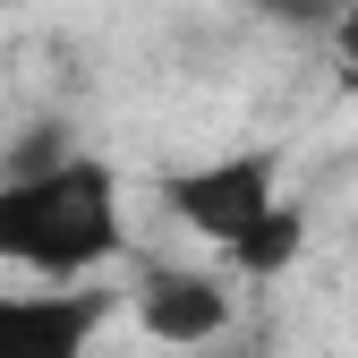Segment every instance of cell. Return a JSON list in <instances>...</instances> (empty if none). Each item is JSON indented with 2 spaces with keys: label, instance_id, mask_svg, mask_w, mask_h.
I'll return each instance as SVG.
<instances>
[{
  "label": "cell",
  "instance_id": "cell-1",
  "mask_svg": "<svg viewBox=\"0 0 358 358\" xmlns=\"http://www.w3.org/2000/svg\"><path fill=\"white\" fill-rule=\"evenodd\" d=\"M111 256H120V179H111V162L69 154L52 171L0 179V264L69 290Z\"/></svg>",
  "mask_w": 358,
  "mask_h": 358
},
{
  "label": "cell",
  "instance_id": "cell-2",
  "mask_svg": "<svg viewBox=\"0 0 358 358\" xmlns=\"http://www.w3.org/2000/svg\"><path fill=\"white\" fill-rule=\"evenodd\" d=\"M162 205L188 222L196 239H213V248H239L264 213L282 205V162L273 154H222V162H205V171H179L171 188H162Z\"/></svg>",
  "mask_w": 358,
  "mask_h": 358
},
{
  "label": "cell",
  "instance_id": "cell-3",
  "mask_svg": "<svg viewBox=\"0 0 358 358\" xmlns=\"http://www.w3.org/2000/svg\"><path fill=\"white\" fill-rule=\"evenodd\" d=\"M103 316H111V290H94V282L0 290V358H85Z\"/></svg>",
  "mask_w": 358,
  "mask_h": 358
},
{
  "label": "cell",
  "instance_id": "cell-4",
  "mask_svg": "<svg viewBox=\"0 0 358 358\" xmlns=\"http://www.w3.org/2000/svg\"><path fill=\"white\" fill-rule=\"evenodd\" d=\"M137 324L162 350H205V341L231 333V290L213 273H196V264H154L145 290H137Z\"/></svg>",
  "mask_w": 358,
  "mask_h": 358
},
{
  "label": "cell",
  "instance_id": "cell-5",
  "mask_svg": "<svg viewBox=\"0 0 358 358\" xmlns=\"http://www.w3.org/2000/svg\"><path fill=\"white\" fill-rule=\"evenodd\" d=\"M299 248H307V213L282 196V205H273V213H264L256 231L239 239V248H222V256H231L248 282H273V273H290V264H299Z\"/></svg>",
  "mask_w": 358,
  "mask_h": 358
},
{
  "label": "cell",
  "instance_id": "cell-6",
  "mask_svg": "<svg viewBox=\"0 0 358 358\" xmlns=\"http://www.w3.org/2000/svg\"><path fill=\"white\" fill-rule=\"evenodd\" d=\"M350 9H358V0H256V17H273L290 34H333Z\"/></svg>",
  "mask_w": 358,
  "mask_h": 358
},
{
  "label": "cell",
  "instance_id": "cell-7",
  "mask_svg": "<svg viewBox=\"0 0 358 358\" xmlns=\"http://www.w3.org/2000/svg\"><path fill=\"white\" fill-rule=\"evenodd\" d=\"M333 52H341V69H350V85H358V9L333 26Z\"/></svg>",
  "mask_w": 358,
  "mask_h": 358
},
{
  "label": "cell",
  "instance_id": "cell-8",
  "mask_svg": "<svg viewBox=\"0 0 358 358\" xmlns=\"http://www.w3.org/2000/svg\"><path fill=\"white\" fill-rule=\"evenodd\" d=\"M0 9H9V0H0Z\"/></svg>",
  "mask_w": 358,
  "mask_h": 358
}]
</instances>
